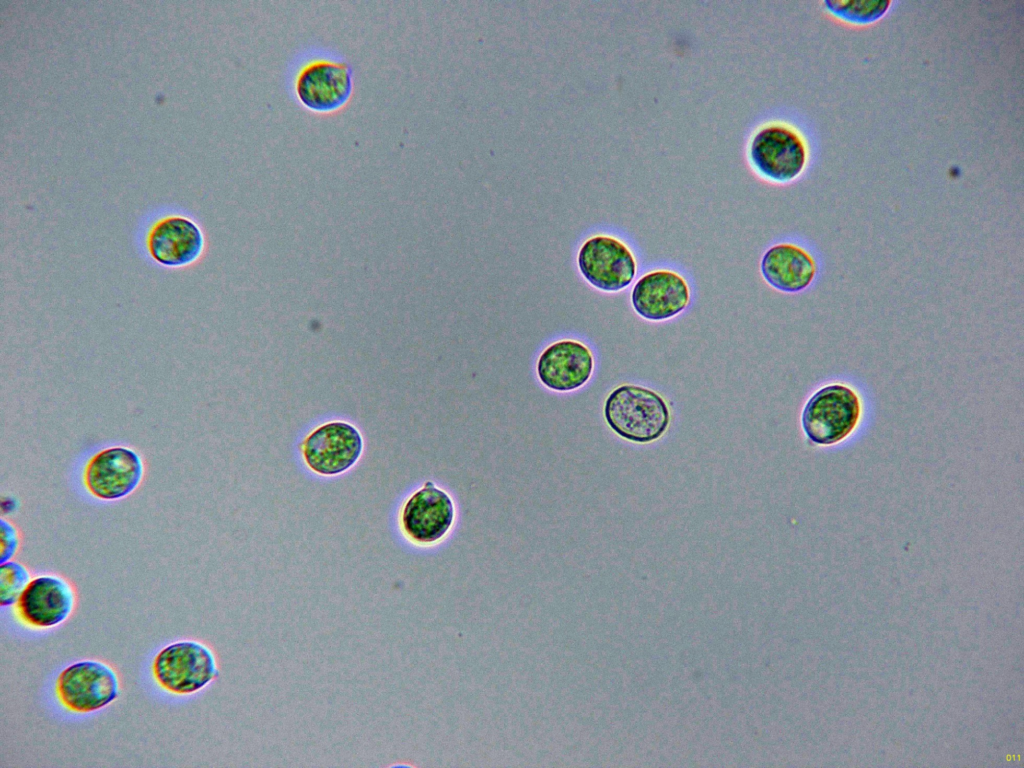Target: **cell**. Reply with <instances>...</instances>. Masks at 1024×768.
<instances>
[{"mask_svg": "<svg viewBox=\"0 0 1024 768\" xmlns=\"http://www.w3.org/2000/svg\"><path fill=\"white\" fill-rule=\"evenodd\" d=\"M20 546L17 528L7 519H0V563L12 560Z\"/></svg>", "mask_w": 1024, "mask_h": 768, "instance_id": "obj_18", "label": "cell"}, {"mask_svg": "<svg viewBox=\"0 0 1024 768\" xmlns=\"http://www.w3.org/2000/svg\"><path fill=\"white\" fill-rule=\"evenodd\" d=\"M156 682L174 694H192L219 676L217 657L210 646L197 640L172 643L161 649L152 663Z\"/></svg>", "mask_w": 1024, "mask_h": 768, "instance_id": "obj_4", "label": "cell"}, {"mask_svg": "<svg viewBox=\"0 0 1024 768\" xmlns=\"http://www.w3.org/2000/svg\"><path fill=\"white\" fill-rule=\"evenodd\" d=\"M454 506L448 494L430 481L406 502L401 523L406 535L416 543L431 544L450 530Z\"/></svg>", "mask_w": 1024, "mask_h": 768, "instance_id": "obj_12", "label": "cell"}, {"mask_svg": "<svg viewBox=\"0 0 1024 768\" xmlns=\"http://www.w3.org/2000/svg\"><path fill=\"white\" fill-rule=\"evenodd\" d=\"M61 704L76 713H89L106 707L120 693L119 677L109 664L82 660L63 669L56 680Z\"/></svg>", "mask_w": 1024, "mask_h": 768, "instance_id": "obj_5", "label": "cell"}, {"mask_svg": "<svg viewBox=\"0 0 1024 768\" xmlns=\"http://www.w3.org/2000/svg\"><path fill=\"white\" fill-rule=\"evenodd\" d=\"M604 417L620 437L637 443L660 438L670 423V410L665 399L649 388L624 384L606 398Z\"/></svg>", "mask_w": 1024, "mask_h": 768, "instance_id": "obj_1", "label": "cell"}, {"mask_svg": "<svg viewBox=\"0 0 1024 768\" xmlns=\"http://www.w3.org/2000/svg\"><path fill=\"white\" fill-rule=\"evenodd\" d=\"M751 167L762 178L787 183L804 171L808 150L802 135L793 127L771 122L759 127L748 146Z\"/></svg>", "mask_w": 1024, "mask_h": 768, "instance_id": "obj_2", "label": "cell"}, {"mask_svg": "<svg viewBox=\"0 0 1024 768\" xmlns=\"http://www.w3.org/2000/svg\"><path fill=\"white\" fill-rule=\"evenodd\" d=\"M145 473L142 457L126 446H112L87 462L83 482L87 491L104 501L123 499L141 484Z\"/></svg>", "mask_w": 1024, "mask_h": 768, "instance_id": "obj_6", "label": "cell"}, {"mask_svg": "<svg viewBox=\"0 0 1024 768\" xmlns=\"http://www.w3.org/2000/svg\"><path fill=\"white\" fill-rule=\"evenodd\" d=\"M28 568L14 560L0 565V604L1 607L17 603L23 591L31 581Z\"/></svg>", "mask_w": 1024, "mask_h": 768, "instance_id": "obj_17", "label": "cell"}, {"mask_svg": "<svg viewBox=\"0 0 1024 768\" xmlns=\"http://www.w3.org/2000/svg\"><path fill=\"white\" fill-rule=\"evenodd\" d=\"M594 359L591 350L579 341L561 340L540 355L537 374L549 389L567 392L583 386L591 377Z\"/></svg>", "mask_w": 1024, "mask_h": 768, "instance_id": "obj_13", "label": "cell"}, {"mask_svg": "<svg viewBox=\"0 0 1024 768\" xmlns=\"http://www.w3.org/2000/svg\"><path fill=\"white\" fill-rule=\"evenodd\" d=\"M861 400L851 387L833 383L817 390L806 402L801 424L810 441L832 445L845 439L857 426Z\"/></svg>", "mask_w": 1024, "mask_h": 768, "instance_id": "obj_3", "label": "cell"}, {"mask_svg": "<svg viewBox=\"0 0 1024 768\" xmlns=\"http://www.w3.org/2000/svg\"><path fill=\"white\" fill-rule=\"evenodd\" d=\"M578 267L588 283L605 292H618L633 281L637 263L630 248L606 235L587 239L578 253Z\"/></svg>", "mask_w": 1024, "mask_h": 768, "instance_id": "obj_7", "label": "cell"}, {"mask_svg": "<svg viewBox=\"0 0 1024 768\" xmlns=\"http://www.w3.org/2000/svg\"><path fill=\"white\" fill-rule=\"evenodd\" d=\"M76 603L72 584L59 575L33 578L16 603L18 618L34 628H51L67 620Z\"/></svg>", "mask_w": 1024, "mask_h": 768, "instance_id": "obj_9", "label": "cell"}, {"mask_svg": "<svg viewBox=\"0 0 1024 768\" xmlns=\"http://www.w3.org/2000/svg\"><path fill=\"white\" fill-rule=\"evenodd\" d=\"M204 245L199 227L181 216L158 221L151 229L147 246L151 257L164 266L181 267L194 262Z\"/></svg>", "mask_w": 1024, "mask_h": 768, "instance_id": "obj_14", "label": "cell"}, {"mask_svg": "<svg viewBox=\"0 0 1024 768\" xmlns=\"http://www.w3.org/2000/svg\"><path fill=\"white\" fill-rule=\"evenodd\" d=\"M294 89L307 109L331 113L346 105L353 92V72L342 61L315 59L298 71Z\"/></svg>", "mask_w": 1024, "mask_h": 768, "instance_id": "obj_8", "label": "cell"}, {"mask_svg": "<svg viewBox=\"0 0 1024 768\" xmlns=\"http://www.w3.org/2000/svg\"><path fill=\"white\" fill-rule=\"evenodd\" d=\"M890 1H827L825 5L834 17L855 25H865L881 18Z\"/></svg>", "mask_w": 1024, "mask_h": 768, "instance_id": "obj_16", "label": "cell"}, {"mask_svg": "<svg viewBox=\"0 0 1024 768\" xmlns=\"http://www.w3.org/2000/svg\"><path fill=\"white\" fill-rule=\"evenodd\" d=\"M363 441L359 431L346 422H330L314 430L303 442L307 465L323 475L350 468L359 458Z\"/></svg>", "mask_w": 1024, "mask_h": 768, "instance_id": "obj_10", "label": "cell"}, {"mask_svg": "<svg viewBox=\"0 0 1024 768\" xmlns=\"http://www.w3.org/2000/svg\"><path fill=\"white\" fill-rule=\"evenodd\" d=\"M690 287L683 276L673 270L658 269L644 274L631 291V304L642 318L666 321L689 305Z\"/></svg>", "mask_w": 1024, "mask_h": 768, "instance_id": "obj_11", "label": "cell"}, {"mask_svg": "<svg viewBox=\"0 0 1024 768\" xmlns=\"http://www.w3.org/2000/svg\"><path fill=\"white\" fill-rule=\"evenodd\" d=\"M760 271L773 288L785 293H798L808 288L817 274L813 256L801 246L780 243L762 256Z\"/></svg>", "mask_w": 1024, "mask_h": 768, "instance_id": "obj_15", "label": "cell"}]
</instances>
